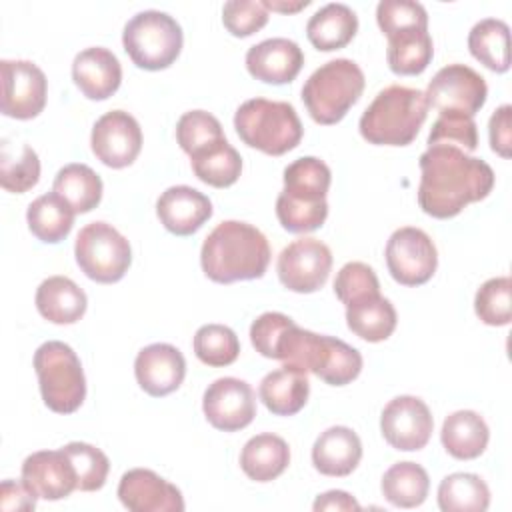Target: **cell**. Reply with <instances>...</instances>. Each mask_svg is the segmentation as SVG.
<instances>
[{
    "label": "cell",
    "instance_id": "b9f144b4",
    "mask_svg": "<svg viewBox=\"0 0 512 512\" xmlns=\"http://www.w3.org/2000/svg\"><path fill=\"white\" fill-rule=\"evenodd\" d=\"M62 450L68 454L74 470H76V482L78 490L82 492H94L100 490L106 482L110 462L108 456L86 442H70L62 446Z\"/></svg>",
    "mask_w": 512,
    "mask_h": 512
},
{
    "label": "cell",
    "instance_id": "2e32d148",
    "mask_svg": "<svg viewBox=\"0 0 512 512\" xmlns=\"http://www.w3.org/2000/svg\"><path fill=\"white\" fill-rule=\"evenodd\" d=\"M90 144L102 164L110 168H124L140 154L142 130L132 114L124 110H110L96 120Z\"/></svg>",
    "mask_w": 512,
    "mask_h": 512
},
{
    "label": "cell",
    "instance_id": "5b68a950",
    "mask_svg": "<svg viewBox=\"0 0 512 512\" xmlns=\"http://www.w3.org/2000/svg\"><path fill=\"white\" fill-rule=\"evenodd\" d=\"M234 128L244 144L270 156L294 150L302 140V122L288 102L252 98L234 114Z\"/></svg>",
    "mask_w": 512,
    "mask_h": 512
},
{
    "label": "cell",
    "instance_id": "f1b7e54d",
    "mask_svg": "<svg viewBox=\"0 0 512 512\" xmlns=\"http://www.w3.org/2000/svg\"><path fill=\"white\" fill-rule=\"evenodd\" d=\"M290 464V448L284 438L264 432L252 436L240 452V468L250 480L270 482Z\"/></svg>",
    "mask_w": 512,
    "mask_h": 512
},
{
    "label": "cell",
    "instance_id": "6da1fadb",
    "mask_svg": "<svg viewBox=\"0 0 512 512\" xmlns=\"http://www.w3.org/2000/svg\"><path fill=\"white\" fill-rule=\"evenodd\" d=\"M418 204L434 218H452L470 202L484 200L494 186L492 168L456 146H428L420 156Z\"/></svg>",
    "mask_w": 512,
    "mask_h": 512
},
{
    "label": "cell",
    "instance_id": "3957f363",
    "mask_svg": "<svg viewBox=\"0 0 512 512\" xmlns=\"http://www.w3.org/2000/svg\"><path fill=\"white\" fill-rule=\"evenodd\" d=\"M330 180V168L314 156L298 158L286 166L284 190L276 200V216L288 232L304 234L324 224Z\"/></svg>",
    "mask_w": 512,
    "mask_h": 512
},
{
    "label": "cell",
    "instance_id": "44dd1931",
    "mask_svg": "<svg viewBox=\"0 0 512 512\" xmlns=\"http://www.w3.org/2000/svg\"><path fill=\"white\" fill-rule=\"evenodd\" d=\"M156 214L168 232L190 236L212 216V202L192 186H170L160 194Z\"/></svg>",
    "mask_w": 512,
    "mask_h": 512
},
{
    "label": "cell",
    "instance_id": "ee69618b",
    "mask_svg": "<svg viewBox=\"0 0 512 512\" xmlns=\"http://www.w3.org/2000/svg\"><path fill=\"white\" fill-rule=\"evenodd\" d=\"M456 146L474 152L478 148V132L472 116L460 112H440L428 134V146Z\"/></svg>",
    "mask_w": 512,
    "mask_h": 512
},
{
    "label": "cell",
    "instance_id": "52a82bcc",
    "mask_svg": "<svg viewBox=\"0 0 512 512\" xmlns=\"http://www.w3.org/2000/svg\"><path fill=\"white\" fill-rule=\"evenodd\" d=\"M34 370L44 404L58 414H72L86 398V378L76 352L60 342L48 340L34 352Z\"/></svg>",
    "mask_w": 512,
    "mask_h": 512
},
{
    "label": "cell",
    "instance_id": "9c48e42d",
    "mask_svg": "<svg viewBox=\"0 0 512 512\" xmlns=\"http://www.w3.org/2000/svg\"><path fill=\"white\" fill-rule=\"evenodd\" d=\"M74 256L80 270L100 284L118 282L132 262L130 242L106 222H90L78 232Z\"/></svg>",
    "mask_w": 512,
    "mask_h": 512
},
{
    "label": "cell",
    "instance_id": "5bb4252c",
    "mask_svg": "<svg viewBox=\"0 0 512 512\" xmlns=\"http://www.w3.org/2000/svg\"><path fill=\"white\" fill-rule=\"evenodd\" d=\"M202 410L214 428L236 432L254 420L256 396L252 386L240 378H218L206 388Z\"/></svg>",
    "mask_w": 512,
    "mask_h": 512
},
{
    "label": "cell",
    "instance_id": "9a60e30c",
    "mask_svg": "<svg viewBox=\"0 0 512 512\" xmlns=\"http://www.w3.org/2000/svg\"><path fill=\"white\" fill-rule=\"evenodd\" d=\"M434 428L430 408L416 396L392 398L380 416V430L386 442L402 452H414L428 444Z\"/></svg>",
    "mask_w": 512,
    "mask_h": 512
},
{
    "label": "cell",
    "instance_id": "f546056e",
    "mask_svg": "<svg viewBox=\"0 0 512 512\" xmlns=\"http://www.w3.org/2000/svg\"><path fill=\"white\" fill-rule=\"evenodd\" d=\"M346 324L358 338L382 342L396 328V310L384 296L370 294L346 306Z\"/></svg>",
    "mask_w": 512,
    "mask_h": 512
},
{
    "label": "cell",
    "instance_id": "30bf717a",
    "mask_svg": "<svg viewBox=\"0 0 512 512\" xmlns=\"http://www.w3.org/2000/svg\"><path fill=\"white\" fill-rule=\"evenodd\" d=\"M386 266L390 276L404 286L428 282L438 266V252L432 238L414 226L392 232L386 244Z\"/></svg>",
    "mask_w": 512,
    "mask_h": 512
},
{
    "label": "cell",
    "instance_id": "f6af8a7d",
    "mask_svg": "<svg viewBox=\"0 0 512 512\" xmlns=\"http://www.w3.org/2000/svg\"><path fill=\"white\" fill-rule=\"evenodd\" d=\"M334 292L342 304H352L364 296L380 294L376 272L364 262H348L340 268L334 280Z\"/></svg>",
    "mask_w": 512,
    "mask_h": 512
},
{
    "label": "cell",
    "instance_id": "ffe728a7",
    "mask_svg": "<svg viewBox=\"0 0 512 512\" xmlns=\"http://www.w3.org/2000/svg\"><path fill=\"white\" fill-rule=\"evenodd\" d=\"M304 54L288 38H268L246 52L248 72L266 84H288L302 70Z\"/></svg>",
    "mask_w": 512,
    "mask_h": 512
},
{
    "label": "cell",
    "instance_id": "e575fe53",
    "mask_svg": "<svg viewBox=\"0 0 512 512\" xmlns=\"http://www.w3.org/2000/svg\"><path fill=\"white\" fill-rule=\"evenodd\" d=\"M190 162L196 178L214 188L232 186L242 172V158L226 138L196 152L190 156Z\"/></svg>",
    "mask_w": 512,
    "mask_h": 512
},
{
    "label": "cell",
    "instance_id": "484cf974",
    "mask_svg": "<svg viewBox=\"0 0 512 512\" xmlns=\"http://www.w3.org/2000/svg\"><path fill=\"white\" fill-rule=\"evenodd\" d=\"M310 394L306 372L282 366L268 372L258 388L262 404L276 416H292L304 408Z\"/></svg>",
    "mask_w": 512,
    "mask_h": 512
},
{
    "label": "cell",
    "instance_id": "816d5d0a",
    "mask_svg": "<svg viewBox=\"0 0 512 512\" xmlns=\"http://www.w3.org/2000/svg\"><path fill=\"white\" fill-rule=\"evenodd\" d=\"M262 4H264L266 10L292 14V12H298V10L306 8L310 4V0H296V2H290V0H262Z\"/></svg>",
    "mask_w": 512,
    "mask_h": 512
},
{
    "label": "cell",
    "instance_id": "cb8c5ba5",
    "mask_svg": "<svg viewBox=\"0 0 512 512\" xmlns=\"http://www.w3.org/2000/svg\"><path fill=\"white\" fill-rule=\"evenodd\" d=\"M362 442L348 426L324 430L312 446V464L324 476H348L360 464Z\"/></svg>",
    "mask_w": 512,
    "mask_h": 512
},
{
    "label": "cell",
    "instance_id": "ac0fdd59",
    "mask_svg": "<svg viewBox=\"0 0 512 512\" xmlns=\"http://www.w3.org/2000/svg\"><path fill=\"white\" fill-rule=\"evenodd\" d=\"M22 482L36 498L44 500H62L78 490L76 470L62 448L30 454L22 464Z\"/></svg>",
    "mask_w": 512,
    "mask_h": 512
},
{
    "label": "cell",
    "instance_id": "e0dca14e",
    "mask_svg": "<svg viewBox=\"0 0 512 512\" xmlns=\"http://www.w3.org/2000/svg\"><path fill=\"white\" fill-rule=\"evenodd\" d=\"M118 498L132 512H182L180 490L148 468L128 470L118 484Z\"/></svg>",
    "mask_w": 512,
    "mask_h": 512
},
{
    "label": "cell",
    "instance_id": "74e56055",
    "mask_svg": "<svg viewBox=\"0 0 512 512\" xmlns=\"http://www.w3.org/2000/svg\"><path fill=\"white\" fill-rule=\"evenodd\" d=\"M40 178V160L34 148L24 144L20 154H12L8 140L2 142V156H0V184L8 192L24 194L32 186L38 184Z\"/></svg>",
    "mask_w": 512,
    "mask_h": 512
},
{
    "label": "cell",
    "instance_id": "277c9868",
    "mask_svg": "<svg viewBox=\"0 0 512 512\" xmlns=\"http://www.w3.org/2000/svg\"><path fill=\"white\" fill-rule=\"evenodd\" d=\"M428 116V102L422 90L392 84L376 94L360 118V134L370 144L406 146Z\"/></svg>",
    "mask_w": 512,
    "mask_h": 512
},
{
    "label": "cell",
    "instance_id": "8d00e7d4",
    "mask_svg": "<svg viewBox=\"0 0 512 512\" xmlns=\"http://www.w3.org/2000/svg\"><path fill=\"white\" fill-rule=\"evenodd\" d=\"M490 504L486 482L470 472H454L438 486V506L444 512H484Z\"/></svg>",
    "mask_w": 512,
    "mask_h": 512
},
{
    "label": "cell",
    "instance_id": "7c38bea8",
    "mask_svg": "<svg viewBox=\"0 0 512 512\" xmlns=\"http://www.w3.org/2000/svg\"><path fill=\"white\" fill-rule=\"evenodd\" d=\"M332 268V252L318 238H298L290 242L278 256L280 282L300 294L320 290Z\"/></svg>",
    "mask_w": 512,
    "mask_h": 512
},
{
    "label": "cell",
    "instance_id": "ab89813d",
    "mask_svg": "<svg viewBox=\"0 0 512 512\" xmlns=\"http://www.w3.org/2000/svg\"><path fill=\"white\" fill-rule=\"evenodd\" d=\"M176 138L180 148L188 156H194L196 152L208 148L218 140H224L226 136L216 116L206 110H190L180 116L176 124Z\"/></svg>",
    "mask_w": 512,
    "mask_h": 512
},
{
    "label": "cell",
    "instance_id": "4dcf8cb0",
    "mask_svg": "<svg viewBox=\"0 0 512 512\" xmlns=\"http://www.w3.org/2000/svg\"><path fill=\"white\" fill-rule=\"evenodd\" d=\"M74 210L70 208V204L60 198L56 192L50 194H42L38 196L26 212V220H28V228L30 232L46 242V244H56L60 240H64L74 224Z\"/></svg>",
    "mask_w": 512,
    "mask_h": 512
},
{
    "label": "cell",
    "instance_id": "bcb514c9",
    "mask_svg": "<svg viewBox=\"0 0 512 512\" xmlns=\"http://www.w3.org/2000/svg\"><path fill=\"white\" fill-rule=\"evenodd\" d=\"M222 22L232 36L244 38L268 22V10L258 0H230L222 8Z\"/></svg>",
    "mask_w": 512,
    "mask_h": 512
},
{
    "label": "cell",
    "instance_id": "d6a6232c",
    "mask_svg": "<svg viewBox=\"0 0 512 512\" xmlns=\"http://www.w3.org/2000/svg\"><path fill=\"white\" fill-rule=\"evenodd\" d=\"M52 188L76 214L90 212L102 200V180L86 164H66L60 168Z\"/></svg>",
    "mask_w": 512,
    "mask_h": 512
},
{
    "label": "cell",
    "instance_id": "f35d334b",
    "mask_svg": "<svg viewBox=\"0 0 512 512\" xmlns=\"http://www.w3.org/2000/svg\"><path fill=\"white\" fill-rule=\"evenodd\" d=\"M194 354L208 366H228L240 354V342L224 324H204L194 334Z\"/></svg>",
    "mask_w": 512,
    "mask_h": 512
},
{
    "label": "cell",
    "instance_id": "8fae6325",
    "mask_svg": "<svg viewBox=\"0 0 512 512\" xmlns=\"http://www.w3.org/2000/svg\"><path fill=\"white\" fill-rule=\"evenodd\" d=\"M424 96L428 106L438 112H460L474 118L486 102L488 86L470 66L448 64L434 74Z\"/></svg>",
    "mask_w": 512,
    "mask_h": 512
},
{
    "label": "cell",
    "instance_id": "1f68e13d",
    "mask_svg": "<svg viewBox=\"0 0 512 512\" xmlns=\"http://www.w3.org/2000/svg\"><path fill=\"white\" fill-rule=\"evenodd\" d=\"M468 50L486 68L506 72L510 68V28L504 20L484 18L468 34Z\"/></svg>",
    "mask_w": 512,
    "mask_h": 512
},
{
    "label": "cell",
    "instance_id": "681fc988",
    "mask_svg": "<svg viewBox=\"0 0 512 512\" xmlns=\"http://www.w3.org/2000/svg\"><path fill=\"white\" fill-rule=\"evenodd\" d=\"M36 496L26 488L24 482L4 480L0 484V508L4 512L14 510H34Z\"/></svg>",
    "mask_w": 512,
    "mask_h": 512
},
{
    "label": "cell",
    "instance_id": "c3c4849f",
    "mask_svg": "<svg viewBox=\"0 0 512 512\" xmlns=\"http://www.w3.org/2000/svg\"><path fill=\"white\" fill-rule=\"evenodd\" d=\"M512 106L502 104L488 122V136H490V148L500 154L502 158H510L512 148Z\"/></svg>",
    "mask_w": 512,
    "mask_h": 512
},
{
    "label": "cell",
    "instance_id": "4fadbf2b",
    "mask_svg": "<svg viewBox=\"0 0 512 512\" xmlns=\"http://www.w3.org/2000/svg\"><path fill=\"white\" fill-rule=\"evenodd\" d=\"M2 114L30 120L46 106L48 82L44 72L30 60H2Z\"/></svg>",
    "mask_w": 512,
    "mask_h": 512
},
{
    "label": "cell",
    "instance_id": "4316f807",
    "mask_svg": "<svg viewBox=\"0 0 512 512\" xmlns=\"http://www.w3.org/2000/svg\"><path fill=\"white\" fill-rule=\"evenodd\" d=\"M358 30V16L342 2H330L314 12L306 24L310 44L322 52L344 48Z\"/></svg>",
    "mask_w": 512,
    "mask_h": 512
},
{
    "label": "cell",
    "instance_id": "ba28073f",
    "mask_svg": "<svg viewBox=\"0 0 512 512\" xmlns=\"http://www.w3.org/2000/svg\"><path fill=\"white\" fill-rule=\"evenodd\" d=\"M182 28L166 12L144 10L134 14L122 32L126 54L138 68L164 70L182 50Z\"/></svg>",
    "mask_w": 512,
    "mask_h": 512
},
{
    "label": "cell",
    "instance_id": "836d02e7",
    "mask_svg": "<svg viewBox=\"0 0 512 512\" xmlns=\"http://www.w3.org/2000/svg\"><path fill=\"white\" fill-rule=\"evenodd\" d=\"M380 488L384 498L392 506L416 508L426 500L430 480H428V472L420 464L398 462L384 472Z\"/></svg>",
    "mask_w": 512,
    "mask_h": 512
},
{
    "label": "cell",
    "instance_id": "f907efd6",
    "mask_svg": "<svg viewBox=\"0 0 512 512\" xmlns=\"http://www.w3.org/2000/svg\"><path fill=\"white\" fill-rule=\"evenodd\" d=\"M312 508L316 512L318 510H360V504L348 492L330 490V492L320 494Z\"/></svg>",
    "mask_w": 512,
    "mask_h": 512
},
{
    "label": "cell",
    "instance_id": "603a6c76",
    "mask_svg": "<svg viewBox=\"0 0 512 512\" xmlns=\"http://www.w3.org/2000/svg\"><path fill=\"white\" fill-rule=\"evenodd\" d=\"M72 78L86 98L106 100L120 88L122 66L114 52L102 46H92L76 54L72 62Z\"/></svg>",
    "mask_w": 512,
    "mask_h": 512
},
{
    "label": "cell",
    "instance_id": "d590c367",
    "mask_svg": "<svg viewBox=\"0 0 512 512\" xmlns=\"http://www.w3.org/2000/svg\"><path fill=\"white\" fill-rule=\"evenodd\" d=\"M434 56V46L428 30H406L388 38V66L394 74H422Z\"/></svg>",
    "mask_w": 512,
    "mask_h": 512
},
{
    "label": "cell",
    "instance_id": "8992f818",
    "mask_svg": "<svg viewBox=\"0 0 512 512\" xmlns=\"http://www.w3.org/2000/svg\"><path fill=\"white\" fill-rule=\"evenodd\" d=\"M364 84V72L354 60L336 58L310 74L302 88V102L314 122L330 126L358 102Z\"/></svg>",
    "mask_w": 512,
    "mask_h": 512
},
{
    "label": "cell",
    "instance_id": "7a4b0ae2",
    "mask_svg": "<svg viewBox=\"0 0 512 512\" xmlns=\"http://www.w3.org/2000/svg\"><path fill=\"white\" fill-rule=\"evenodd\" d=\"M200 264L204 274L220 284L262 278L270 264V244L256 226L226 220L206 236Z\"/></svg>",
    "mask_w": 512,
    "mask_h": 512
},
{
    "label": "cell",
    "instance_id": "60d3db41",
    "mask_svg": "<svg viewBox=\"0 0 512 512\" xmlns=\"http://www.w3.org/2000/svg\"><path fill=\"white\" fill-rule=\"evenodd\" d=\"M478 318L488 326H506L512 316V280L496 276L486 280L474 298Z\"/></svg>",
    "mask_w": 512,
    "mask_h": 512
},
{
    "label": "cell",
    "instance_id": "7dc6e473",
    "mask_svg": "<svg viewBox=\"0 0 512 512\" xmlns=\"http://www.w3.org/2000/svg\"><path fill=\"white\" fill-rule=\"evenodd\" d=\"M290 322H292V318L282 312L260 314L250 326V340H252V346L256 348V352H260L264 358L274 360L278 338Z\"/></svg>",
    "mask_w": 512,
    "mask_h": 512
},
{
    "label": "cell",
    "instance_id": "7402d4cb",
    "mask_svg": "<svg viewBox=\"0 0 512 512\" xmlns=\"http://www.w3.org/2000/svg\"><path fill=\"white\" fill-rule=\"evenodd\" d=\"M306 356V372H314L320 380L332 386H344L358 378L362 370V356L350 344L314 334Z\"/></svg>",
    "mask_w": 512,
    "mask_h": 512
},
{
    "label": "cell",
    "instance_id": "d4e9b609",
    "mask_svg": "<svg viewBox=\"0 0 512 512\" xmlns=\"http://www.w3.org/2000/svg\"><path fill=\"white\" fill-rule=\"evenodd\" d=\"M84 290L66 276H50L36 290V308L52 324H74L86 312Z\"/></svg>",
    "mask_w": 512,
    "mask_h": 512
},
{
    "label": "cell",
    "instance_id": "d6986e66",
    "mask_svg": "<svg viewBox=\"0 0 512 512\" xmlns=\"http://www.w3.org/2000/svg\"><path fill=\"white\" fill-rule=\"evenodd\" d=\"M134 374L146 394L160 398L180 388L186 376V360L176 346L156 342L138 352Z\"/></svg>",
    "mask_w": 512,
    "mask_h": 512
},
{
    "label": "cell",
    "instance_id": "7bdbcfd3",
    "mask_svg": "<svg viewBox=\"0 0 512 512\" xmlns=\"http://www.w3.org/2000/svg\"><path fill=\"white\" fill-rule=\"evenodd\" d=\"M376 20L386 38L406 30H428V14L420 2L382 0L376 6Z\"/></svg>",
    "mask_w": 512,
    "mask_h": 512
},
{
    "label": "cell",
    "instance_id": "83f0119b",
    "mask_svg": "<svg viewBox=\"0 0 512 512\" xmlns=\"http://www.w3.org/2000/svg\"><path fill=\"white\" fill-rule=\"evenodd\" d=\"M490 430L474 410H458L446 416L440 432L442 446L458 460L478 458L488 446Z\"/></svg>",
    "mask_w": 512,
    "mask_h": 512
}]
</instances>
